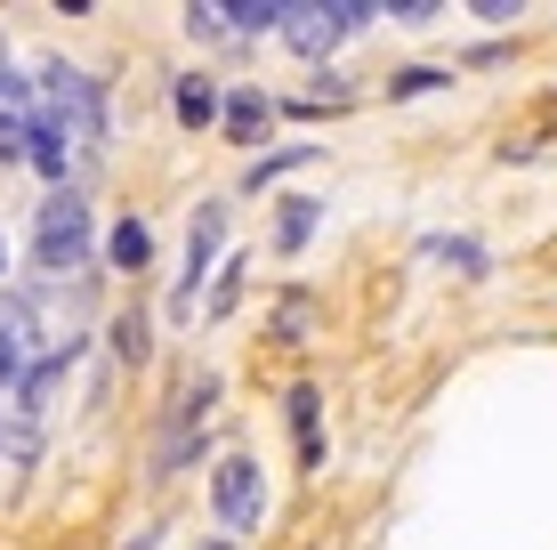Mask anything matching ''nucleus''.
Returning a JSON list of instances; mask_svg holds the SVG:
<instances>
[{
    "label": "nucleus",
    "mask_w": 557,
    "mask_h": 550,
    "mask_svg": "<svg viewBox=\"0 0 557 550\" xmlns=\"http://www.w3.org/2000/svg\"><path fill=\"white\" fill-rule=\"evenodd\" d=\"M363 16H380L372 0H283L275 33H283V41H292L299 57H323V49H339V41H348Z\"/></svg>",
    "instance_id": "nucleus-1"
},
{
    "label": "nucleus",
    "mask_w": 557,
    "mask_h": 550,
    "mask_svg": "<svg viewBox=\"0 0 557 550\" xmlns=\"http://www.w3.org/2000/svg\"><path fill=\"white\" fill-rule=\"evenodd\" d=\"M33 259H41V276H73V268L89 259V211H82V195H49V203H41Z\"/></svg>",
    "instance_id": "nucleus-2"
},
{
    "label": "nucleus",
    "mask_w": 557,
    "mask_h": 550,
    "mask_svg": "<svg viewBox=\"0 0 557 550\" xmlns=\"http://www.w3.org/2000/svg\"><path fill=\"white\" fill-rule=\"evenodd\" d=\"M210 502H219V518H226V526H259V510H267L259 462H243V453H226V462L210 469Z\"/></svg>",
    "instance_id": "nucleus-3"
},
{
    "label": "nucleus",
    "mask_w": 557,
    "mask_h": 550,
    "mask_svg": "<svg viewBox=\"0 0 557 550\" xmlns=\"http://www.w3.org/2000/svg\"><path fill=\"white\" fill-rule=\"evenodd\" d=\"M219 235H226V211L219 203H202L195 211V235H186V283H178V300H170V308H195V283H202V268H210V252H219Z\"/></svg>",
    "instance_id": "nucleus-4"
},
{
    "label": "nucleus",
    "mask_w": 557,
    "mask_h": 550,
    "mask_svg": "<svg viewBox=\"0 0 557 550\" xmlns=\"http://www.w3.org/2000/svg\"><path fill=\"white\" fill-rule=\"evenodd\" d=\"M25 146H33V113H25V98H0V162H25Z\"/></svg>",
    "instance_id": "nucleus-5"
},
{
    "label": "nucleus",
    "mask_w": 557,
    "mask_h": 550,
    "mask_svg": "<svg viewBox=\"0 0 557 550\" xmlns=\"http://www.w3.org/2000/svg\"><path fill=\"white\" fill-rule=\"evenodd\" d=\"M106 252H113V268H146V252H153L146 219H122V227H113V243H106Z\"/></svg>",
    "instance_id": "nucleus-6"
},
{
    "label": "nucleus",
    "mask_w": 557,
    "mask_h": 550,
    "mask_svg": "<svg viewBox=\"0 0 557 550\" xmlns=\"http://www.w3.org/2000/svg\"><path fill=\"white\" fill-rule=\"evenodd\" d=\"M267 113H275V106H267V98H259V89H243V98H235V106H226V130H235V138H243V146H251V138H259V130H267Z\"/></svg>",
    "instance_id": "nucleus-7"
},
{
    "label": "nucleus",
    "mask_w": 557,
    "mask_h": 550,
    "mask_svg": "<svg viewBox=\"0 0 557 550\" xmlns=\"http://www.w3.org/2000/svg\"><path fill=\"white\" fill-rule=\"evenodd\" d=\"M283 0H235V9H219V25H243V33H275Z\"/></svg>",
    "instance_id": "nucleus-8"
},
{
    "label": "nucleus",
    "mask_w": 557,
    "mask_h": 550,
    "mask_svg": "<svg viewBox=\"0 0 557 550\" xmlns=\"http://www.w3.org/2000/svg\"><path fill=\"white\" fill-rule=\"evenodd\" d=\"M210 113H219V89H210L202 73H186L178 82V122H210Z\"/></svg>",
    "instance_id": "nucleus-9"
},
{
    "label": "nucleus",
    "mask_w": 557,
    "mask_h": 550,
    "mask_svg": "<svg viewBox=\"0 0 557 550\" xmlns=\"http://www.w3.org/2000/svg\"><path fill=\"white\" fill-rule=\"evenodd\" d=\"M292 429H299V462H323V445H315V389H292Z\"/></svg>",
    "instance_id": "nucleus-10"
},
{
    "label": "nucleus",
    "mask_w": 557,
    "mask_h": 550,
    "mask_svg": "<svg viewBox=\"0 0 557 550\" xmlns=\"http://www.w3.org/2000/svg\"><path fill=\"white\" fill-rule=\"evenodd\" d=\"M307 227H315V203H283V252H299Z\"/></svg>",
    "instance_id": "nucleus-11"
},
{
    "label": "nucleus",
    "mask_w": 557,
    "mask_h": 550,
    "mask_svg": "<svg viewBox=\"0 0 557 550\" xmlns=\"http://www.w3.org/2000/svg\"><path fill=\"white\" fill-rule=\"evenodd\" d=\"M307 155H315V146H283V155H267V162H251V186H267V179H283V170H292V162H307Z\"/></svg>",
    "instance_id": "nucleus-12"
},
{
    "label": "nucleus",
    "mask_w": 557,
    "mask_h": 550,
    "mask_svg": "<svg viewBox=\"0 0 557 550\" xmlns=\"http://www.w3.org/2000/svg\"><path fill=\"white\" fill-rule=\"evenodd\" d=\"M453 73H436V65H412V73H396V98H420V89H445Z\"/></svg>",
    "instance_id": "nucleus-13"
},
{
    "label": "nucleus",
    "mask_w": 557,
    "mask_h": 550,
    "mask_svg": "<svg viewBox=\"0 0 557 550\" xmlns=\"http://www.w3.org/2000/svg\"><path fill=\"white\" fill-rule=\"evenodd\" d=\"M380 16H396V25H436L445 9H436V0H396V9H380Z\"/></svg>",
    "instance_id": "nucleus-14"
},
{
    "label": "nucleus",
    "mask_w": 557,
    "mask_h": 550,
    "mask_svg": "<svg viewBox=\"0 0 557 550\" xmlns=\"http://www.w3.org/2000/svg\"><path fill=\"white\" fill-rule=\"evenodd\" d=\"M436 259H453L460 276H476V268H485V252H476V243H436Z\"/></svg>",
    "instance_id": "nucleus-15"
},
{
    "label": "nucleus",
    "mask_w": 557,
    "mask_h": 550,
    "mask_svg": "<svg viewBox=\"0 0 557 550\" xmlns=\"http://www.w3.org/2000/svg\"><path fill=\"white\" fill-rule=\"evenodd\" d=\"M0 98H16V82H9V49H0Z\"/></svg>",
    "instance_id": "nucleus-16"
},
{
    "label": "nucleus",
    "mask_w": 557,
    "mask_h": 550,
    "mask_svg": "<svg viewBox=\"0 0 557 550\" xmlns=\"http://www.w3.org/2000/svg\"><path fill=\"white\" fill-rule=\"evenodd\" d=\"M219 550H226V542H219Z\"/></svg>",
    "instance_id": "nucleus-17"
}]
</instances>
